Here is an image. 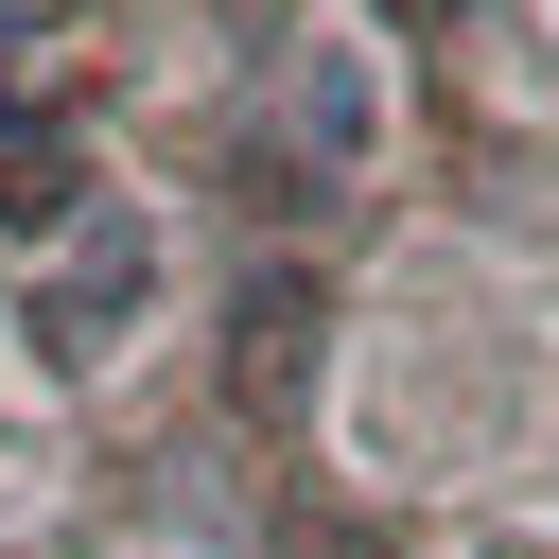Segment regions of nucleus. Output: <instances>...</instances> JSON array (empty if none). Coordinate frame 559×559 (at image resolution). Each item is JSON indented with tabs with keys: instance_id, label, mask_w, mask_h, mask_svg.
<instances>
[{
	"instance_id": "obj_1",
	"label": "nucleus",
	"mask_w": 559,
	"mask_h": 559,
	"mask_svg": "<svg viewBox=\"0 0 559 559\" xmlns=\"http://www.w3.org/2000/svg\"><path fill=\"white\" fill-rule=\"evenodd\" d=\"M140 297H157V227H140V210H87V245L35 280V349H52V367H105V349L140 332Z\"/></svg>"
},
{
	"instance_id": "obj_3",
	"label": "nucleus",
	"mask_w": 559,
	"mask_h": 559,
	"mask_svg": "<svg viewBox=\"0 0 559 559\" xmlns=\"http://www.w3.org/2000/svg\"><path fill=\"white\" fill-rule=\"evenodd\" d=\"M297 140H314V157H367V140H384V70H367L349 35L297 52Z\"/></svg>"
},
{
	"instance_id": "obj_4",
	"label": "nucleus",
	"mask_w": 559,
	"mask_h": 559,
	"mask_svg": "<svg viewBox=\"0 0 559 559\" xmlns=\"http://www.w3.org/2000/svg\"><path fill=\"white\" fill-rule=\"evenodd\" d=\"M70 175H87V157H70L35 105H0V210H70Z\"/></svg>"
},
{
	"instance_id": "obj_2",
	"label": "nucleus",
	"mask_w": 559,
	"mask_h": 559,
	"mask_svg": "<svg viewBox=\"0 0 559 559\" xmlns=\"http://www.w3.org/2000/svg\"><path fill=\"white\" fill-rule=\"evenodd\" d=\"M314 349H332V297H314V280H245V314H227V384H245V402H297Z\"/></svg>"
}]
</instances>
